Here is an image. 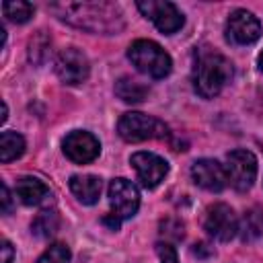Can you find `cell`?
Listing matches in <instances>:
<instances>
[{
  "mask_svg": "<svg viewBox=\"0 0 263 263\" xmlns=\"http://www.w3.org/2000/svg\"><path fill=\"white\" fill-rule=\"evenodd\" d=\"M60 21L99 35H117L123 31V12L113 2H51L47 6Z\"/></svg>",
  "mask_w": 263,
  "mask_h": 263,
  "instance_id": "6da1fadb",
  "label": "cell"
},
{
  "mask_svg": "<svg viewBox=\"0 0 263 263\" xmlns=\"http://www.w3.org/2000/svg\"><path fill=\"white\" fill-rule=\"evenodd\" d=\"M232 80V64L214 49H199L193 66V86L199 97L214 99Z\"/></svg>",
  "mask_w": 263,
  "mask_h": 263,
  "instance_id": "7a4b0ae2",
  "label": "cell"
},
{
  "mask_svg": "<svg viewBox=\"0 0 263 263\" xmlns=\"http://www.w3.org/2000/svg\"><path fill=\"white\" fill-rule=\"evenodd\" d=\"M127 58L142 74H148L150 78H164L171 74V68H173L171 55L156 41H150V39L134 41L127 47Z\"/></svg>",
  "mask_w": 263,
  "mask_h": 263,
  "instance_id": "3957f363",
  "label": "cell"
},
{
  "mask_svg": "<svg viewBox=\"0 0 263 263\" xmlns=\"http://www.w3.org/2000/svg\"><path fill=\"white\" fill-rule=\"evenodd\" d=\"M117 132L125 142H134V144L144 140H160L168 136L166 123L140 111L123 113L117 121Z\"/></svg>",
  "mask_w": 263,
  "mask_h": 263,
  "instance_id": "277c9868",
  "label": "cell"
},
{
  "mask_svg": "<svg viewBox=\"0 0 263 263\" xmlns=\"http://www.w3.org/2000/svg\"><path fill=\"white\" fill-rule=\"evenodd\" d=\"M228 183L236 191H247L255 183L257 177V158L249 150H232L226 154V164H224Z\"/></svg>",
  "mask_w": 263,
  "mask_h": 263,
  "instance_id": "5b68a950",
  "label": "cell"
},
{
  "mask_svg": "<svg viewBox=\"0 0 263 263\" xmlns=\"http://www.w3.org/2000/svg\"><path fill=\"white\" fill-rule=\"evenodd\" d=\"M138 10L146 18H150L154 27L164 35L177 33L185 23L183 12L173 2H166V0H142L138 2Z\"/></svg>",
  "mask_w": 263,
  "mask_h": 263,
  "instance_id": "8992f818",
  "label": "cell"
},
{
  "mask_svg": "<svg viewBox=\"0 0 263 263\" xmlns=\"http://www.w3.org/2000/svg\"><path fill=\"white\" fill-rule=\"evenodd\" d=\"M109 203H111V216L121 222L132 218L138 212L140 193L132 181L119 177L109 183Z\"/></svg>",
  "mask_w": 263,
  "mask_h": 263,
  "instance_id": "52a82bcc",
  "label": "cell"
},
{
  "mask_svg": "<svg viewBox=\"0 0 263 263\" xmlns=\"http://www.w3.org/2000/svg\"><path fill=\"white\" fill-rule=\"evenodd\" d=\"M203 228L210 236H214L216 240H230L236 236L238 232V218L234 214V210L226 203H214L205 210L203 216Z\"/></svg>",
  "mask_w": 263,
  "mask_h": 263,
  "instance_id": "ba28073f",
  "label": "cell"
},
{
  "mask_svg": "<svg viewBox=\"0 0 263 263\" xmlns=\"http://www.w3.org/2000/svg\"><path fill=\"white\" fill-rule=\"evenodd\" d=\"M88 58L78 47H64L55 58V74L64 84H80L88 78Z\"/></svg>",
  "mask_w": 263,
  "mask_h": 263,
  "instance_id": "9c48e42d",
  "label": "cell"
},
{
  "mask_svg": "<svg viewBox=\"0 0 263 263\" xmlns=\"http://www.w3.org/2000/svg\"><path fill=\"white\" fill-rule=\"evenodd\" d=\"M259 35H261V23L253 12L245 8H236L228 14V21H226L228 41L236 45H249V43H255Z\"/></svg>",
  "mask_w": 263,
  "mask_h": 263,
  "instance_id": "30bf717a",
  "label": "cell"
},
{
  "mask_svg": "<svg viewBox=\"0 0 263 263\" xmlns=\"http://www.w3.org/2000/svg\"><path fill=\"white\" fill-rule=\"evenodd\" d=\"M129 162L136 168L140 185L146 189H154L168 173V162L154 152H136L132 154Z\"/></svg>",
  "mask_w": 263,
  "mask_h": 263,
  "instance_id": "8fae6325",
  "label": "cell"
},
{
  "mask_svg": "<svg viewBox=\"0 0 263 263\" xmlns=\"http://www.w3.org/2000/svg\"><path fill=\"white\" fill-rule=\"evenodd\" d=\"M99 152H101V144L90 132L74 129L64 140V154L76 164L92 162L99 156Z\"/></svg>",
  "mask_w": 263,
  "mask_h": 263,
  "instance_id": "7c38bea8",
  "label": "cell"
},
{
  "mask_svg": "<svg viewBox=\"0 0 263 263\" xmlns=\"http://www.w3.org/2000/svg\"><path fill=\"white\" fill-rule=\"evenodd\" d=\"M191 179L195 185L208 189V191H222L228 183L224 164H220L214 158H199L191 166Z\"/></svg>",
  "mask_w": 263,
  "mask_h": 263,
  "instance_id": "4fadbf2b",
  "label": "cell"
},
{
  "mask_svg": "<svg viewBox=\"0 0 263 263\" xmlns=\"http://www.w3.org/2000/svg\"><path fill=\"white\" fill-rule=\"evenodd\" d=\"M68 185H70V191L74 193V197L84 205H92L101 197L103 183L95 175H72Z\"/></svg>",
  "mask_w": 263,
  "mask_h": 263,
  "instance_id": "5bb4252c",
  "label": "cell"
},
{
  "mask_svg": "<svg viewBox=\"0 0 263 263\" xmlns=\"http://www.w3.org/2000/svg\"><path fill=\"white\" fill-rule=\"evenodd\" d=\"M16 195L25 205H37L49 195V187L37 177H21L16 181Z\"/></svg>",
  "mask_w": 263,
  "mask_h": 263,
  "instance_id": "9a60e30c",
  "label": "cell"
},
{
  "mask_svg": "<svg viewBox=\"0 0 263 263\" xmlns=\"http://www.w3.org/2000/svg\"><path fill=\"white\" fill-rule=\"evenodd\" d=\"M115 95L123 101V103H129V105H136V103H142L146 97H148V86L129 78V76H123L115 82Z\"/></svg>",
  "mask_w": 263,
  "mask_h": 263,
  "instance_id": "2e32d148",
  "label": "cell"
},
{
  "mask_svg": "<svg viewBox=\"0 0 263 263\" xmlns=\"http://www.w3.org/2000/svg\"><path fill=\"white\" fill-rule=\"evenodd\" d=\"M25 152V138L16 132H2L0 134V160L2 162H10L14 158H18Z\"/></svg>",
  "mask_w": 263,
  "mask_h": 263,
  "instance_id": "e0dca14e",
  "label": "cell"
},
{
  "mask_svg": "<svg viewBox=\"0 0 263 263\" xmlns=\"http://www.w3.org/2000/svg\"><path fill=\"white\" fill-rule=\"evenodd\" d=\"M49 49H51V37L45 31H37L29 39V60L33 64H43L49 58Z\"/></svg>",
  "mask_w": 263,
  "mask_h": 263,
  "instance_id": "ac0fdd59",
  "label": "cell"
},
{
  "mask_svg": "<svg viewBox=\"0 0 263 263\" xmlns=\"http://www.w3.org/2000/svg\"><path fill=\"white\" fill-rule=\"evenodd\" d=\"M263 234V210L261 208H251L247 210L242 218V238L245 240H255Z\"/></svg>",
  "mask_w": 263,
  "mask_h": 263,
  "instance_id": "d6986e66",
  "label": "cell"
},
{
  "mask_svg": "<svg viewBox=\"0 0 263 263\" xmlns=\"http://www.w3.org/2000/svg\"><path fill=\"white\" fill-rule=\"evenodd\" d=\"M58 226H60V216H58L53 210H45V212H41V214L33 220V224H31L33 232H35L37 236H41V238H49V236H53L55 230H58Z\"/></svg>",
  "mask_w": 263,
  "mask_h": 263,
  "instance_id": "ffe728a7",
  "label": "cell"
},
{
  "mask_svg": "<svg viewBox=\"0 0 263 263\" xmlns=\"http://www.w3.org/2000/svg\"><path fill=\"white\" fill-rule=\"evenodd\" d=\"M2 12L12 23H18L21 25V23H27L33 16L35 6L29 4V2H21V0H16V2H4L2 4Z\"/></svg>",
  "mask_w": 263,
  "mask_h": 263,
  "instance_id": "44dd1931",
  "label": "cell"
},
{
  "mask_svg": "<svg viewBox=\"0 0 263 263\" xmlns=\"http://www.w3.org/2000/svg\"><path fill=\"white\" fill-rule=\"evenodd\" d=\"M37 263H70V249L64 242H53L45 249Z\"/></svg>",
  "mask_w": 263,
  "mask_h": 263,
  "instance_id": "7402d4cb",
  "label": "cell"
},
{
  "mask_svg": "<svg viewBox=\"0 0 263 263\" xmlns=\"http://www.w3.org/2000/svg\"><path fill=\"white\" fill-rule=\"evenodd\" d=\"M156 253L160 257V263H179V257H177V251L173 245L168 242H158L156 245Z\"/></svg>",
  "mask_w": 263,
  "mask_h": 263,
  "instance_id": "603a6c76",
  "label": "cell"
},
{
  "mask_svg": "<svg viewBox=\"0 0 263 263\" xmlns=\"http://www.w3.org/2000/svg\"><path fill=\"white\" fill-rule=\"evenodd\" d=\"M12 255H14L12 245L8 240H4L2 242V263H12Z\"/></svg>",
  "mask_w": 263,
  "mask_h": 263,
  "instance_id": "cb8c5ba5",
  "label": "cell"
},
{
  "mask_svg": "<svg viewBox=\"0 0 263 263\" xmlns=\"http://www.w3.org/2000/svg\"><path fill=\"white\" fill-rule=\"evenodd\" d=\"M2 212L4 214L10 212V191H8L6 183H2Z\"/></svg>",
  "mask_w": 263,
  "mask_h": 263,
  "instance_id": "d4e9b609",
  "label": "cell"
},
{
  "mask_svg": "<svg viewBox=\"0 0 263 263\" xmlns=\"http://www.w3.org/2000/svg\"><path fill=\"white\" fill-rule=\"evenodd\" d=\"M193 253L195 255H214V249H210V245H205V242H199V245H195Z\"/></svg>",
  "mask_w": 263,
  "mask_h": 263,
  "instance_id": "484cf974",
  "label": "cell"
},
{
  "mask_svg": "<svg viewBox=\"0 0 263 263\" xmlns=\"http://www.w3.org/2000/svg\"><path fill=\"white\" fill-rule=\"evenodd\" d=\"M6 117H8V107H6V103L2 101V117H0V121L4 123V121H6Z\"/></svg>",
  "mask_w": 263,
  "mask_h": 263,
  "instance_id": "4316f807",
  "label": "cell"
},
{
  "mask_svg": "<svg viewBox=\"0 0 263 263\" xmlns=\"http://www.w3.org/2000/svg\"><path fill=\"white\" fill-rule=\"evenodd\" d=\"M259 68L263 70V51H261V55H259Z\"/></svg>",
  "mask_w": 263,
  "mask_h": 263,
  "instance_id": "83f0119b",
  "label": "cell"
}]
</instances>
